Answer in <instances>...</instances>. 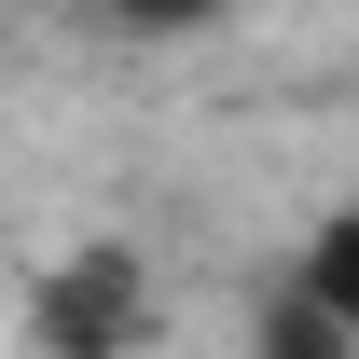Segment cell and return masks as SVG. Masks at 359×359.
<instances>
[{"label":"cell","instance_id":"2","mask_svg":"<svg viewBox=\"0 0 359 359\" xmlns=\"http://www.w3.org/2000/svg\"><path fill=\"white\" fill-rule=\"evenodd\" d=\"M249 359H359V318L304 304V290L276 276V290H263V318H249Z\"/></svg>","mask_w":359,"mask_h":359},{"label":"cell","instance_id":"4","mask_svg":"<svg viewBox=\"0 0 359 359\" xmlns=\"http://www.w3.org/2000/svg\"><path fill=\"white\" fill-rule=\"evenodd\" d=\"M97 14H111L125 42H208V28H222L235 0H97Z\"/></svg>","mask_w":359,"mask_h":359},{"label":"cell","instance_id":"1","mask_svg":"<svg viewBox=\"0 0 359 359\" xmlns=\"http://www.w3.org/2000/svg\"><path fill=\"white\" fill-rule=\"evenodd\" d=\"M152 346V263L138 249H69L28 276V359H138Z\"/></svg>","mask_w":359,"mask_h":359},{"label":"cell","instance_id":"3","mask_svg":"<svg viewBox=\"0 0 359 359\" xmlns=\"http://www.w3.org/2000/svg\"><path fill=\"white\" fill-rule=\"evenodd\" d=\"M290 290H304V304H332V318H359V208H332V222L304 235V263H290Z\"/></svg>","mask_w":359,"mask_h":359}]
</instances>
